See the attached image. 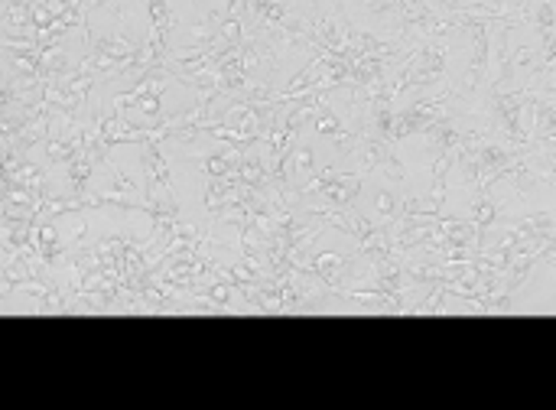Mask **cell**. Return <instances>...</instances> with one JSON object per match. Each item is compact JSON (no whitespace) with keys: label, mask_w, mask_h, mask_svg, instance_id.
<instances>
[{"label":"cell","mask_w":556,"mask_h":410,"mask_svg":"<svg viewBox=\"0 0 556 410\" xmlns=\"http://www.w3.org/2000/svg\"><path fill=\"white\" fill-rule=\"evenodd\" d=\"M144 192V186H140L134 176H127L124 170H114V176H111V186H108V192H114V196H130L134 199V192Z\"/></svg>","instance_id":"7a4b0ae2"},{"label":"cell","mask_w":556,"mask_h":410,"mask_svg":"<svg viewBox=\"0 0 556 410\" xmlns=\"http://www.w3.org/2000/svg\"><path fill=\"white\" fill-rule=\"evenodd\" d=\"M358 163H362V172H381L387 182H394V186H403L407 182V170H403V160L397 156L394 144L391 140H381L374 134H358V144H355V154Z\"/></svg>","instance_id":"6da1fadb"}]
</instances>
